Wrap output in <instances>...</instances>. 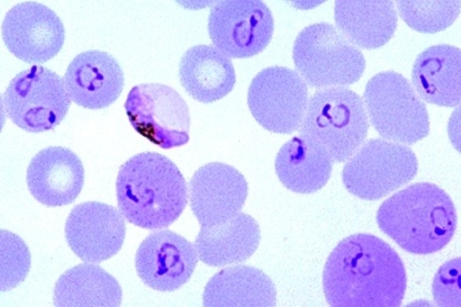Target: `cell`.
Masks as SVG:
<instances>
[{
    "label": "cell",
    "instance_id": "6da1fadb",
    "mask_svg": "<svg viewBox=\"0 0 461 307\" xmlns=\"http://www.w3.org/2000/svg\"><path fill=\"white\" fill-rule=\"evenodd\" d=\"M406 287L402 257L373 234L343 239L324 267V294L332 307L402 306Z\"/></svg>",
    "mask_w": 461,
    "mask_h": 307
},
{
    "label": "cell",
    "instance_id": "7a4b0ae2",
    "mask_svg": "<svg viewBox=\"0 0 461 307\" xmlns=\"http://www.w3.org/2000/svg\"><path fill=\"white\" fill-rule=\"evenodd\" d=\"M116 196L123 217L143 230H164L187 206V184L176 163L153 153L135 155L117 174Z\"/></svg>",
    "mask_w": 461,
    "mask_h": 307
},
{
    "label": "cell",
    "instance_id": "3957f363",
    "mask_svg": "<svg viewBox=\"0 0 461 307\" xmlns=\"http://www.w3.org/2000/svg\"><path fill=\"white\" fill-rule=\"evenodd\" d=\"M376 221L404 251L427 256L448 245L458 220L447 193L437 185L420 182L385 200Z\"/></svg>",
    "mask_w": 461,
    "mask_h": 307
},
{
    "label": "cell",
    "instance_id": "277c9868",
    "mask_svg": "<svg viewBox=\"0 0 461 307\" xmlns=\"http://www.w3.org/2000/svg\"><path fill=\"white\" fill-rule=\"evenodd\" d=\"M368 131L364 100L345 86L312 95L300 128L301 135L326 148L336 163L349 160L364 145Z\"/></svg>",
    "mask_w": 461,
    "mask_h": 307
},
{
    "label": "cell",
    "instance_id": "5b68a950",
    "mask_svg": "<svg viewBox=\"0 0 461 307\" xmlns=\"http://www.w3.org/2000/svg\"><path fill=\"white\" fill-rule=\"evenodd\" d=\"M293 57L298 75L315 89L354 85L366 70L364 54L328 23H317L301 32Z\"/></svg>",
    "mask_w": 461,
    "mask_h": 307
},
{
    "label": "cell",
    "instance_id": "8992f818",
    "mask_svg": "<svg viewBox=\"0 0 461 307\" xmlns=\"http://www.w3.org/2000/svg\"><path fill=\"white\" fill-rule=\"evenodd\" d=\"M366 115L385 141L414 145L429 134V116L413 86L395 71L377 74L366 83Z\"/></svg>",
    "mask_w": 461,
    "mask_h": 307
},
{
    "label": "cell",
    "instance_id": "52a82bcc",
    "mask_svg": "<svg viewBox=\"0 0 461 307\" xmlns=\"http://www.w3.org/2000/svg\"><path fill=\"white\" fill-rule=\"evenodd\" d=\"M418 158L410 147L369 140L358 148L343 168L347 191L366 201L384 198L417 176Z\"/></svg>",
    "mask_w": 461,
    "mask_h": 307
},
{
    "label": "cell",
    "instance_id": "ba28073f",
    "mask_svg": "<svg viewBox=\"0 0 461 307\" xmlns=\"http://www.w3.org/2000/svg\"><path fill=\"white\" fill-rule=\"evenodd\" d=\"M63 79L47 68L22 71L4 94V109L16 126L29 132H44L59 126L70 108Z\"/></svg>",
    "mask_w": 461,
    "mask_h": 307
},
{
    "label": "cell",
    "instance_id": "9c48e42d",
    "mask_svg": "<svg viewBox=\"0 0 461 307\" xmlns=\"http://www.w3.org/2000/svg\"><path fill=\"white\" fill-rule=\"evenodd\" d=\"M124 109L136 132L162 149L190 141V110L171 86L158 83L134 86Z\"/></svg>",
    "mask_w": 461,
    "mask_h": 307
},
{
    "label": "cell",
    "instance_id": "30bf717a",
    "mask_svg": "<svg viewBox=\"0 0 461 307\" xmlns=\"http://www.w3.org/2000/svg\"><path fill=\"white\" fill-rule=\"evenodd\" d=\"M309 102L307 83L296 71L267 68L252 79L248 104L252 116L275 134H291L303 122Z\"/></svg>",
    "mask_w": 461,
    "mask_h": 307
},
{
    "label": "cell",
    "instance_id": "8fae6325",
    "mask_svg": "<svg viewBox=\"0 0 461 307\" xmlns=\"http://www.w3.org/2000/svg\"><path fill=\"white\" fill-rule=\"evenodd\" d=\"M269 7L258 0H225L211 10L209 33L215 49L229 59H250L266 50L274 36Z\"/></svg>",
    "mask_w": 461,
    "mask_h": 307
},
{
    "label": "cell",
    "instance_id": "7c38bea8",
    "mask_svg": "<svg viewBox=\"0 0 461 307\" xmlns=\"http://www.w3.org/2000/svg\"><path fill=\"white\" fill-rule=\"evenodd\" d=\"M2 37L11 54L23 62L45 63L62 50L66 30L58 14L48 6L24 2L6 14Z\"/></svg>",
    "mask_w": 461,
    "mask_h": 307
},
{
    "label": "cell",
    "instance_id": "4fadbf2b",
    "mask_svg": "<svg viewBox=\"0 0 461 307\" xmlns=\"http://www.w3.org/2000/svg\"><path fill=\"white\" fill-rule=\"evenodd\" d=\"M198 264L195 246L172 230H158L140 245L136 272L150 289L174 292L191 279Z\"/></svg>",
    "mask_w": 461,
    "mask_h": 307
},
{
    "label": "cell",
    "instance_id": "5bb4252c",
    "mask_svg": "<svg viewBox=\"0 0 461 307\" xmlns=\"http://www.w3.org/2000/svg\"><path fill=\"white\" fill-rule=\"evenodd\" d=\"M124 238L122 214L111 204L96 201L77 204L67 219L68 245L88 264H100L116 256Z\"/></svg>",
    "mask_w": 461,
    "mask_h": 307
},
{
    "label": "cell",
    "instance_id": "9a60e30c",
    "mask_svg": "<svg viewBox=\"0 0 461 307\" xmlns=\"http://www.w3.org/2000/svg\"><path fill=\"white\" fill-rule=\"evenodd\" d=\"M248 194L243 174L225 163L202 167L190 182L192 212L202 227L219 225L236 217L243 210Z\"/></svg>",
    "mask_w": 461,
    "mask_h": 307
},
{
    "label": "cell",
    "instance_id": "2e32d148",
    "mask_svg": "<svg viewBox=\"0 0 461 307\" xmlns=\"http://www.w3.org/2000/svg\"><path fill=\"white\" fill-rule=\"evenodd\" d=\"M70 100L79 107L108 108L121 96L124 75L120 64L108 52L89 50L75 57L64 75Z\"/></svg>",
    "mask_w": 461,
    "mask_h": 307
},
{
    "label": "cell",
    "instance_id": "e0dca14e",
    "mask_svg": "<svg viewBox=\"0 0 461 307\" xmlns=\"http://www.w3.org/2000/svg\"><path fill=\"white\" fill-rule=\"evenodd\" d=\"M26 182L39 203L48 207L67 206L82 192L85 168L74 151L64 147H49L30 162Z\"/></svg>",
    "mask_w": 461,
    "mask_h": 307
},
{
    "label": "cell",
    "instance_id": "ac0fdd59",
    "mask_svg": "<svg viewBox=\"0 0 461 307\" xmlns=\"http://www.w3.org/2000/svg\"><path fill=\"white\" fill-rule=\"evenodd\" d=\"M411 82L419 98L439 107H456L461 100V50L441 44L415 59Z\"/></svg>",
    "mask_w": 461,
    "mask_h": 307
},
{
    "label": "cell",
    "instance_id": "d6986e66",
    "mask_svg": "<svg viewBox=\"0 0 461 307\" xmlns=\"http://www.w3.org/2000/svg\"><path fill=\"white\" fill-rule=\"evenodd\" d=\"M181 86L202 104L228 96L236 85L232 60L210 45H196L185 52L179 64Z\"/></svg>",
    "mask_w": 461,
    "mask_h": 307
},
{
    "label": "cell",
    "instance_id": "ffe728a7",
    "mask_svg": "<svg viewBox=\"0 0 461 307\" xmlns=\"http://www.w3.org/2000/svg\"><path fill=\"white\" fill-rule=\"evenodd\" d=\"M260 229L249 214L240 213L219 225L202 227L195 239L199 259L211 267L248 260L259 248Z\"/></svg>",
    "mask_w": 461,
    "mask_h": 307
},
{
    "label": "cell",
    "instance_id": "44dd1931",
    "mask_svg": "<svg viewBox=\"0 0 461 307\" xmlns=\"http://www.w3.org/2000/svg\"><path fill=\"white\" fill-rule=\"evenodd\" d=\"M335 22L351 44L373 50L384 47L394 36L398 13L394 3L387 0H339L335 4Z\"/></svg>",
    "mask_w": 461,
    "mask_h": 307
},
{
    "label": "cell",
    "instance_id": "7402d4cb",
    "mask_svg": "<svg viewBox=\"0 0 461 307\" xmlns=\"http://www.w3.org/2000/svg\"><path fill=\"white\" fill-rule=\"evenodd\" d=\"M332 163L326 148L301 135L291 139L278 151L276 173L289 191L312 194L330 180Z\"/></svg>",
    "mask_w": 461,
    "mask_h": 307
},
{
    "label": "cell",
    "instance_id": "603a6c76",
    "mask_svg": "<svg viewBox=\"0 0 461 307\" xmlns=\"http://www.w3.org/2000/svg\"><path fill=\"white\" fill-rule=\"evenodd\" d=\"M276 295L275 284L266 273L238 265L212 276L203 291V306L272 307Z\"/></svg>",
    "mask_w": 461,
    "mask_h": 307
},
{
    "label": "cell",
    "instance_id": "cb8c5ba5",
    "mask_svg": "<svg viewBox=\"0 0 461 307\" xmlns=\"http://www.w3.org/2000/svg\"><path fill=\"white\" fill-rule=\"evenodd\" d=\"M122 290L114 276L94 264H83L68 270L55 286L58 307H117Z\"/></svg>",
    "mask_w": 461,
    "mask_h": 307
},
{
    "label": "cell",
    "instance_id": "d4e9b609",
    "mask_svg": "<svg viewBox=\"0 0 461 307\" xmlns=\"http://www.w3.org/2000/svg\"><path fill=\"white\" fill-rule=\"evenodd\" d=\"M400 16L408 26L421 33H437L451 26L460 14V2L396 3Z\"/></svg>",
    "mask_w": 461,
    "mask_h": 307
},
{
    "label": "cell",
    "instance_id": "484cf974",
    "mask_svg": "<svg viewBox=\"0 0 461 307\" xmlns=\"http://www.w3.org/2000/svg\"><path fill=\"white\" fill-rule=\"evenodd\" d=\"M32 267V254L17 235L2 230V291L14 289Z\"/></svg>",
    "mask_w": 461,
    "mask_h": 307
},
{
    "label": "cell",
    "instance_id": "4316f807",
    "mask_svg": "<svg viewBox=\"0 0 461 307\" xmlns=\"http://www.w3.org/2000/svg\"><path fill=\"white\" fill-rule=\"evenodd\" d=\"M460 273V257L447 261L439 268L433 282V297L438 305H461Z\"/></svg>",
    "mask_w": 461,
    "mask_h": 307
}]
</instances>
